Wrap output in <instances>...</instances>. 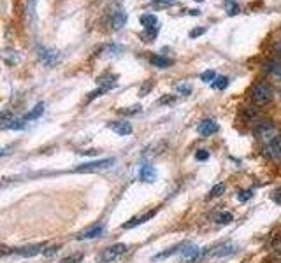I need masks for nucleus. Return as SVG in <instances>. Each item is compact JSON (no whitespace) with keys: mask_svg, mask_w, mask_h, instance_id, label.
<instances>
[{"mask_svg":"<svg viewBox=\"0 0 281 263\" xmlns=\"http://www.w3.org/2000/svg\"><path fill=\"white\" fill-rule=\"evenodd\" d=\"M181 254H183L185 260L193 261V260H197L200 254H202V249H200V247H197V246H193V244H190V246H183Z\"/></svg>","mask_w":281,"mask_h":263,"instance_id":"16","label":"nucleus"},{"mask_svg":"<svg viewBox=\"0 0 281 263\" xmlns=\"http://www.w3.org/2000/svg\"><path fill=\"white\" fill-rule=\"evenodd\" d=\"M252 197H253V192H252V190H242V192L237 193V200H239V202H248Z\"/></svg>","mask_w":281,"mask_h":263,"instance_id":"28","label":"nucleus"},{"mask_svg":"<svg viewBox=\"0 0 281 263\" xmlns=\"http://www.w3.org/2000/svg\"><path fill=\"white\" fill-rule=\"evenodd\" d=\"M116 160L115 158H100V160H93V162H86L81 163L74 169L76 174H93V172H100V170H106L109 167L115 165Z\"/></svg>","mask_w":281,"mask_h":263,"instance_id":"1","label":"nucleus"},{"mask_svg":"<svg viewBox=\"0 0 281 263\" xmlns=\"http://www.w3.org/2000/svg\"><path fill=\"white\" fill-rule=\"evenodd\" d=\"M140 25L144 28V33H143V39L144 41H153L158 33V18L155 14H143L139 18Z\"/></svg>","mask_w":281,"mask_h":263,"instance_id":"3","label":"nucleus"},{"mask_svg":"<svg viewBox=\"0 0 281 263\" xmlns=\"http://www.w3.org/2000/svg\"><path fill=\"white\" fill-rule=\"evenodd\" d=\"M237 249L239 247L235 246V244L232 242H229V244H223V246H220V247H216L215 251H213V256H232V254L237 253Z\"/></svg>","mask_w":281,"mask_h":263,"instance_id":"14","label":"nucleus"},{"mask_svg":"<svg viewBox=\"0 0 281 263\" xmlns=\"http://www.w3.org/2000/svg\"><path fill=\"white\" fill-rule=\"evenodd\" d=\"M176 91L180 95H183V97H188V95L192 93V86H190L188 83H180V85L176 86Z\"/></svg>","mask_w":281,"mask_h":263,"instance_id":"27","label":"nucleus"},{"mask_svg":"<svg viewBox=\"0 0 281 263\" xmlns=\"http://www.w3.org/2000/svg\"><path fill=\"white\" fill-rule=\"evenodd\" d=\"M102 53H106L104 56H108V58H111V56H118L121 51H123V48L121 46H118V44H108V46H104V48L100 49Z\"/></svg>","mask_w":281,"mask_h":263,"instance_id":"21","label":"nucleus"},{"mask_svg":"<svg viewBox=\"0 0 281 263\" xmlns=\"http://www.w3.org/2000/svg\"><path fill=\"white\" fill-rule=\"evenodd\" d=\"M204 32H206V28H193L192 32H190V37H192V39H195V37L202 35Z\"/></svg>","mask_w":281,"mask_h":263,"instance_id":"32","label":"nucleus"},{"mask_svg":"<svg viewBox=\"0 0 281 263\" xmlns=\"http://www.w3.org/2000/svg\"><path fill=\"white\" fill-rule=\"evenodd\" d=\"M215 90H225L227 86H229V78H225V76H220V78L215 79V83L211 85Z\"/></svg>","mask_w":281,"mask_h":263,"instance_id":"22","label":"nucleus"},{"mask_svg":"<svg viewBox=\"0 0 281 263\" xmlns=\"http://www.w3.org/2000/svg\"><path fill=\"white\" fill-rule=\"evenodd\" d=\"M150 88H151V83H148L146 86H143V88H140V90H139V95H140V97H144V95H146L148 91H150Z\"/></svg>","mask_w":281,"mask_h":263,"instance_id":"34","label":"nucleus"},{"mask_svg":"<svg viewBox=\"0 0 281 263\" xmlns=\"http://www.w3.org/2000/svg\"><path fill=\"white\" fill-rule=\"evenodd\" d=\"M139 110H140V107H139V105H135V107H130V109H123L121 112H123V114H137Z\"/></svg>","mask_w":281,"mask_h":263,"instance_id":"33","label":"nucleus"},{"mask_svg":"<svg viewBox=\"0 0 281 263\" xmlns=\"http://www.w3.org/2000/svg\"><path fill=\"white\" fill-rule=\"evenodd\" d=\"M125 253H127V246H125V244H115V246H109L100 253V256H98V263L116 261L118 258H121Z\"/></svg>","mask_w":281,"mask_h":263,"instance_id":"5","label":"nucleus"},{"mask_svg":"<svg viewBox=\"0 0 281 263\" xmlns=\"http://www.w3.org/2000/svg\"><path fill=\"white\" fill-rule=\"evenodd\" d=\"M272 97H274V91H272L269 83H257V85L252 88V100L255 102L257 105L271 104Z\"/></svg>","mask_w":281,"mask_h":263,"instance_id":"2","label":"nucleus"},{"mask_svg":"<svg viewBox=\"0 0 281 263\" xmlns=\"http://www.w3.org/2000/svg\"><path fill=\"white\" fill-rule=\"evenodd\" d=\"M278 254H279V256H281V246H279V249H278Z\"/></svg>","mask_w":281,"mask_h":263,"instance_id":"37","label":"nucleus"},{"mask_svg":"<svg viewBox=\"0 0 281 263\" xmlns=\"http://www.w3.org/2000/svg\"><path fill=\"white\" fill-rule=\"evenodd\" d=\"M195 158L199 160V162H206V160L209 158V151H204V149L197 151V153H195Z\"/></svg>","mask_w":281,"mask_h":263,"instance_id":"30","label":"nucleus"},{"mask_svg":"<svg viewBox=\"0 0 281 263\" xmlns=\"http://www.w3.org/2000/svg\"><path fill=\"white\" fill-rule=\"evenodd\" d=\"M81 260H83V254H72V256L65 258L62 263H79Z\"/></svg>","mask_w":281,"mask_h":263,"instance_id":"31","label":"nucleus"},{"mask_svg":"<svg viewBox=\"0 0 281 263\" xmlns=\"http://www.w3.org/2000/svg\"><path fill=\"white\" fill-rule=\"evenodd\" d=\"M180 247H183V246H176V247H170L169 251H164V253H158V254H155L151 260H162V258H165V256H170V254H174V253H178L180 251Z\"/></svg>","mask_w":281,"mask_h":263,"instance_id":"26","label":"nucleus"},{"mask_svg":"<svg viewBox=\"0 0 281 263\" xmlns=\"http://www.w3.org/2000/svg\"><path fill=\"white\" fill-rule=\"evenodd\" d=\"M222 193H225V184L223 182H218V184H215L211 188V192H209V195H207V198H216V197H220Z\"/></svg>","mask_w":281,"mask_h":263,"instance_id":"24","label":"nucleus"},{"mask_svg":"<svg viewBox=\"0 0 281 263\" xmlns=\"http://www.w3.org/2000/svg\"><path fill=\"white\" fill-rule=\"evenodd\" d=\"M41 253H46V244H30V246H23V247H14L13 254H18V256H25V258H32L37 256Z\"/></svg>","mask_w":281,"mask_h":263,"instance_id":"8","label":"nucleus"},{"mask_svg":"<svg viewBox=\"0 0 281 263\" xmlns=\"http://www.w3.org/2000/svg\"><path fill=\"white\" fill-rule=\"evenodd\" d=\"M43 112H44V104H43V102H39V104H36V107H33V109H30L28 112L25 114V118H23V120H25V121L37 120V118H41V116H43Z\"/></svg>","mask_w":281,"mask_h":263,"instance_id":"20","label":"nucleus"},{"mask_svg":"<svg viewBox=\"0 0 281 263\" xmlns=\"http://www.w3.org/2000/svg\"><path fill=\"white\" fill-rule=\"evenodd\" d=\"M102 232H104V224H95V227L88 228V230L81 232L78 235V239H95V237H100Z\"/></svg>","mask_w":281,"mask_h":263,"instance_id":"17","label":"nucleus"},{"mask_svg":"<svg viewBox=\"0 0 281 263\" xmlns=\"http://www.w3.org/2000/svg\"><path fill=\"white\" fill-rule=\"evenodd\" d=\"M216 221H218L220 224H230L234 221V216L230 214V212H222V214L216 216Z\"/></svg>","mask_w":281,"mask_h":263,"instance_id":"25","label":"nucleus"},{"mask_svg":"<svg viewBox=\"0 0 281 263\" xmlns=\"http://www.w3.org/2000/svg\"><path fill=\"white\" fill-rule=\"evenodd\" d=\"M276 51H278V55H281V39H279L278 46H276Z\"/></svg>","mask_w":281,"mask_h":263,"instance_id":"36","label":"nucleus"},{"mask_svg":"<svg viewBox=\"0 0 281 263\" xmlns=\"http://www.w3.org/2000/svg\"><path fill=\"white\" fill-rule=\"evenodd\" d=\"M139 179L143 182L157 181V170H155V167L150 165V163H144V165L139 169Z\"/></svg>","mask_w":281,"mask_h":263,"instance_id":"12","label":"nucleus"},{"mask_svg":"<svg viewBox=\"0 0 281 263\" xmlns=\"http://www.w3.org/2000/svg\"><path fill=\"white\" fill-rule=\"evenodd\" d=\"M264 155L274 163H281V135H276L264 144Z\"/></svg>","mask_w":281,"mask_h":263,"instance_id":"6","label":"nucleus"},{"mask_svg":"<svg viewBox=\"0 0 281 263\" xmlns=\"http://www.w3.org/2000/svg\"><path fill=\"white\" fill-rule=\"evenodd\" d=\"M218 130H220V127H218V123H216L215 120H204V121H200L199 127H197V132H199L200 135H204V137L215 135Z\"/></svg>","mask_w":281,"mask_h":263,"instance_id":"11","label":"nucleus"},{"mask_svg":"<svg viewBox=\"0 0 281 263\" xmlns=\"http://www.w3.org/2000/svg\"><path fill=\"white\" fill-rule=\"evenodd\" d=\"M116 81H118V76H113V74H104L97 79V85L98 88H102L104 91H109L116 86Z\"/></svg>","mask_w":281,"mask_h":263,"instance_id":"13","label":"nucleus"},{"mask_svg":"<svg viewBox=\"0 0 281 263\" xmlns=\"http://www.w3.org/2000/svg\"><path fill=\"white\" fill-rule=\"evenodd\" d=\"M216 78H218V76H216V72L211 70V68H209V70H206V72H202V74H200V81L207 83V85H213Z\"/></svg>","mask_w":281,"mask_h":263,"instance_id":"23","label":"nucleus"},{"mask_svg":"<svg viewBox=\"0 0 281 263\" xmlns=\"http://www.w3.org/2000/svg\"><path fill=\"white\" fill-rule=\"evenodd\" d=\"M151 65L157 68H169L172 65V60H169L164 55H153L151 56Z\"/></svg>","mask_w":281,"mask_h":263,"instance_id":"19","label":"nucleus"},{"mask_svg":"<svg viewBox=\"0 0 281 263\" xmlns=\"http://www.w3.org/2000/svg\"><path fill=\"white\" fill-rule=\"evenodd\" d=\"M174 100H176L174 97H164V98L160 100V104H172Z\"/></svg>","mask_w":281,"mask_h":263,"instance_id":"35","label":"nucleus"},{"mask_svg":"<svg viewBox=\"0 0 281 263\" xmlns=\"http://www.w3.org/2000/svg\"><path fill=\"white\" fill-rule=\"evenodd\" d=\"M174 2H176V0H151V4L157 7H169V6H172Z\"/></svg>","mask_w":281,"mask_h":263,"instance_id":"29","label":"nucleus"},{"mask_svg":"<svg viewBox=\"0 0 281 263\" xmlns=\"http://www.w3.org/2000/svg\"><path fill=\"white\" fill-rule=\"evenodd\" d=\"M195 2H204V0H195Z\"/></svg>","mask_w":281,"mask_h":263,"instance_id":"38","label":"nucleus"},{"mask_svg":"<svg viewBox=\"0 0 281 263\" xmlns=\"http://www.w3.org/2000/svg\"><path fill=\"white\" fill-rule=\"evenodd\" d=\"M37 56H39V60L44 63L46 67H53L58 63L60 60V53L56 51V49H51V48H37Z\"/></svg>","mask_w":281,"mask_h":263,"instance_id":"7","label":"nucleus"},{"mask_svg":"<svg viewBox=\"0 0 281 263\" xmlns=\"http://www.w3.org/2000/svg\"><path fill=\"white\" fill-rule=\"evenodd\" d=\"M264 72L274 79H281V63L279 62H267L264 65Z\"/></svg>","mask_w":281,"mask_h":263,"instance_id":"18","label":"nucleus"},{"mask_svg":"<svg viewBox=\"0 0 281 263\" xmlns=\"http://www.w3.org/2000/svg\"><path fill=\"white\" fill-rule=\"evenodd\" d=\"M155 214H157V209H151V211L144 212L143 216H135V218H132L130 221H127V223H123V224H121V228H123V230H130V228L137 227V224L146 223V221L153 218Z\"/></svg>","mask_w":281,"mask_h":263,"instance_id":"10","label":"nucleus"},{"mask_svg":"<svg viewBox=\"0 0 281 263\" xmlns=\"http://www.w3.org/2000/svg\"><path fill=\"white\" fill-rule=\"evenodd\" d=\"M125 23H127V13H125L121 7L113 9L111 16H109V28H111L113 32H118V30L123 28Z\"/></svg>","mask_w":281,"mask_h":263,"instance_id":"9","label":"nucleus"},{"mask_svg":"<svg viewBox=\"0 0 281 263\" xmlns=\"http://www.w3.org/2000/svg\"><path fill=\"white\" fill-rule=\"evenodd\" d=\"M253 133H255V137L258 140H262V142H269V140L278 135L276 133V127L271 121H260V123H257L253 127Z\"/></svg>","mask_w":281,"mask_h":263,"instance_id":"4","label":"nucleus"},{"mask_svg":"<svg viewBox=\"0 0 281 263\" xmlns=\"http://www.w3.org/2000/svg\"><path fill=\"white\" fill-rule=\"evenodd\" d=\"M109 128H111L113 132H116L118 135H130L132 133V125L128 123V121H113V123L109 125Z\"/></svg>","mask_w":281,"mask_h":263,"instance_id":"15","label":"nucleus"}]
</instances>
